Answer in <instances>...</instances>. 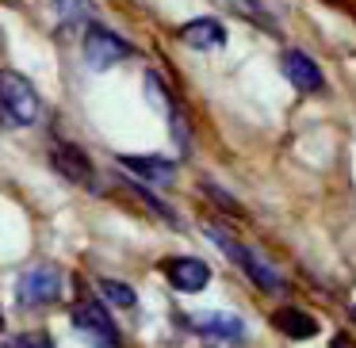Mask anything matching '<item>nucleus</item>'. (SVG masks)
I'll return each instance as SVG.
<instances>
[{
	"label": "nucleus",
	"mask_w": 356,
	"mask_h": 348,
	"mask_svg": "<svg viewBox=\"0 0 356 348\" xmlns=\"http://www.w3.org/2000/svg\"><path fill=\"white\" fill-rule=\"evenodd\" d=\"M39 119V96L19 73L0 69V123L4 126H27Z\"/></svg>",
	"instance_id": "nucleus-1"
},
{
	"label": "nucleus",
	"mask_w": 356,
	"mask_h": 348,
	"mask_svg": "<svg viewBox=\"0 0 356 348\" xmlns=\"http://www.w3.org/2000/svg\"><path fill=\"white\" fill-rule=\"evenodd\" d=\"M73 325H77V333L88 340L92 348H115V322L108 317V310L100 306V302L85 299L73 306Z\"/></svg>",
	"instance_id": "nucleus-2"
},
{
	"label": "nucleus",
	"mask_w": 356,
	"mask_h": 348,
	"mask_svg": "<svg viewBox=\"0 0 356 348\" xmlns=\"http://www.w3.org/2000/svg\"><path fill=\"white\" fill-rule=\"evenodd\" d=\"M16 291H19V302H24V306L54 302L58 295H62V272H58L54 264H31V268L19 276Z\"/></svg>",
	"instance_id": "nucleus-3"
},
{
	"label": "nucleus",
	"mask_w": 356,
	"mask_h": 348,
	"mask_svg": "<svg viewBox=\"0 0 356 348\" xmlns=\"http://www.w3.org/2000/svg\"><path fill=\"white\" fill-rule=\"evenodd\" d=\"M127 54H131V47H127L115 31H108V27H92V31H88L85 58H88V65H92V69H108V65L123 62Z\"/></svg>",
	"instance_id": "nucleus-4"
},
{
	"label": "nucleus",
	"mask_w": 356,
	"mask_h": 348,
	"mask_svg": "<svg viewBox=\"0 0 356 348\" xmlns=\"http://www.w3.org/2000/svg\"><path fill=\"white\" fill-rule=\"evenodd\" d=\"M165 276H169V283L177 287V291L195 295V291H203V287H207L211 268L200 260V256H172V260L165 264Z\"/></svg>",
	"instance_id": "nucleus-5"
},
{
	"label": "nucleus",
	"mask_w": 356,
	"mask_h": 348,
	"mask_svg": "<svg viewBox=\"0 0 356 348\" xmlns=\"http://www.w3.org/2000/svg\"><path fill=\"white\" fill-rule=\"evenodd\" d=\"M284 73L295 88H302V92H318V88H322V69H318L307 54H299V50H291V54L284 58Z\"/></svg>",
	"instance_id": "nucleus-6"
},
{
	"label": "nucleus",
	"mask_w": 356,
	"mask_h": 348,
	"mask_svg": "<svg viewBox=\"0 0 356 348\" xmlns=\"http://www.w3.org/2000/svg\"><path fill=\"white\" fill-rule=\"evenodd\" d=\"M180 39H184V47H192V50H218L226 42V31H222V24H215V19H192V24L180 31Z\"/></svg>",
	"instance_id": "nucleus-7"
},
{
	"label": "nucleus",
	"mask_w": 356,
	"mask_h": 348,
	"mask_svg": "<svg viewBox=\"0 0 356 348\" xmlns=\"http://www.w3.org/2000/svg\"><path fill=\"white\" fill-rule=\"evenodd\" d=\"M192 325L200 333H211V337H226V340H238L241 333H245V325H241V317L234 314H218V310H203V314L192 317Z\"/></svg>",
	"instance_id": "nucleus-8"
},
{
	"label": "nucleus",
	"mask_w": 356,
	"mask_h": 348,
	"mask_svg": "<svg viewBox=\"0 0 356 348\" xmlns=\"http://www.w3.org/2000/svg\"><path fill=\"white\" fill-rule=\"evenodd\" d=\"M119 165L131 169L134 176L149 180V184H169V180L177 176L172 161H165V157H119Z\"/></svg>",
	"instance_id": "nucleus-9"
},
{
	"label": "nucleus",
	"mask_w": 356,
	"mask_h": 348,
	"mask_svg": "<svg viewBox=\"0 0 356 348\" xmlns=\"http://www.w3.org/2000/svg\"><path fill=\"white\" fill-rule=\"evenodd\" d=\"M272 325H276L284 337H291V340H307V337H314V333H318V322H314V317L302 314V310H295V306L276 310V314H272Z\"/></svg>",
	"instance_id": "nucleus-10"
},
{
	"label": "nucleus",
	"mask_w": 356,
	"mask_h": 348,
	"mask_svg": "<svg viewBox=\"0 0 356 348\" xmlns=\"http://www.w3.org/2000/svg\"><path fill=\"white\" fill-rule=\"evenodd\" d=\"M54 165H58L62 176L77 180V184H88V180H92V165H88V157L81 154V149H73V146H58L54 149Z\"/></svg>",
	"instance_id": "nucleus-11"
},
{
	"label": "nucleus",
	"mask_w": 356,
	"mask_h": 348,
	"mask_svg": "<svg viewBox=\"0 0 356 348\" xmlns=\"http://www.w3.org/2000/svg\"><path fill=\"white\" fill-rule=\"evenodd\" d=\"M238 268H245L249 276H253L257 283L264 287V291H276V287H280V272L272 268V264L264 260V256H257L253 249H241V256H238Z\"/></svg>",
	"instance_id": "nucleus-12"
},
{
	"label": "nucleus",
	"mask_w": 356,
	"mask_h": 348,
	"mask_svg": "<svg viewBox=\"0 0 356 348\" xmlns=\"http://www.w3.org/2000/svg\"><path fill=\"white\" fill-rule=\"evenodd\" d=\"M100 291H104V299L108 302H115V306H134V287L131 283H119V279H104L100 283Z\"/></svg>",
	"instance_id": "nucleus-13"
},
{
	"label": "nucleus",
	"mask_w": 356,
	"mask_h": 348,
	"mask_svg": "<svg viewBox=\"0 0 356 348\" xmlns=\"http://www.w3.org/2000/svg\"><path fill=\"white\" fill-rule=\"evenodd\" d=\"M146 96H149V103H157V111H169V96H165L157 73H146Z\"/></svg>",
	"instance_id": "nucleus-14"
},
{
	"label": "nucleus",
	"mask_w": 356,
	"mask_h": 348,
	"mask_svg": "<svg viewBox=\"0 0 356 348\" xmlns=\"http://www.w3.org/2000/svg\"><path fill=\"white\" fill-rule=\"evenodd\" d=\"M19 348H54V345H50L47 333H24V337H19Z\"/></svg>",
	"instance_id": "nucleus-15"
},
{
	"label": "nucleus",
	"mask_w": 356,
	"mask_h": 348,
	"mask_svg": "<svg viewBox=\"0 0 356 348\" xmlns=\"http://www.w3.org/2000/svg\"><path fill=\"white\" fill-rule=\"evenodd\" d=\"M0 322H4V317H0Z\"/></svg>",
	"instance_id": "nucleus-16"
}]
</instances>
